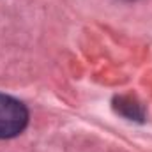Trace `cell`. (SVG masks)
Listing matches in <instances>:
<instances>
[{
    "label": "cell",
    "instance_id": "7a4b0ae2",
    "mask_svg": "<svg viewBox=\"0 0 152 152\" xmlns=\"http://www.w3.org/2000/svg\"><path fill=\"white\" fill-rule=\"evenodd\" d=\"M118 108H120V112L126 115V117H129V118H140L142 117V110L138 108V104H134V103H131V101H126V99H118Z\"/></svg>",
    "mask_w": 152,
    "mask_h": 152
},
{
    "label": "cell",
    "instance_id": "6da1fadb",
    "mask_svg": "<svg viewBox=\"0 0 152 152\" xmlns=\"http://www.w3.org/2000/svg\"><path fill=\"white\" fill-rule=\"evenodd\" d=\"M28 124L27 106L5 94H0V140L14 138Z\"/></svg>",
    "mask_w": 152,
    "mask_h": 152
}]
</instances>
